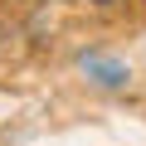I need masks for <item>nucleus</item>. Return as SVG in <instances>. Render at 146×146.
Wrapping results in <instances>:
<instances>
[{
	"label": "nucleus",
	"mask_w": 146,
	"mask_h": 146,
	"mask_svg": "<svg viewBox=\"0 0 146 146\" xmlns=\"http://www.w3.org/2000/svg\"><path fill=\"white\" fill-rule=\"evenodd\" d=\"M78 68L88 73L93 83H102V88H122V83L131 78L122 58H102V54H83V58H78Z\"/></svg>",
	"instance_id": "1"
},
{
	"label": "nucleus",
	"mask_w": 146,
	"mask_h": 146,
	"mask_svg": "<svg viewBox=\"0 0 146 146\" xmlns=\"http://www.w3.org/2000/svg\"><path fill=\"white\" fill-rule=\"evenodd\" d=\"M93 5H117V0H93Z\"/></svg>",
	"instance_id": "2"
}]
</instances>
